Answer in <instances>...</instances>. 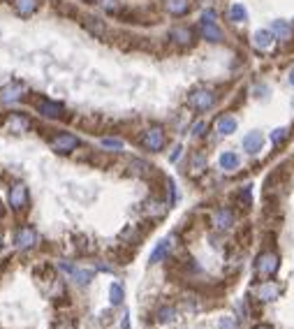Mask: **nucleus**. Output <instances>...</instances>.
<instances>
[{
    "label": "nucleus",
    "instance_id": "bb28decb",
    "mask_svg": "<svg viewBox=\"0 0 294 329\" xmlns=\"http://www.w3.org/2000/svg\"><path fill=\"white\" fill-rule=\"evenodd\" d=\"M102 146L114 148V151H120V148H123V142H120V139H111V137H105V139H102Z\"/></svg>",
    "mask_w": 294,
    "mask_h": 329
},
{
    "label": "nucleus",
    "instance_id": "c9c22d12",
    "mask_svg": "<svg viewBox=\"0 0 294 329\" xmlns=\"http://www.w3.org/2000/svg\"><path fill=\"white\" fill-rule=\"evenodd\" d=\"M292 107H294V97H292Z\"/></svg>",
    "mask_w": 294,
    "mask_h": 329
},
{
    "label": "nucleus",
    "instance_id": "a211bd4d",
    "mask_svg": "<svg viewBox=\"0 0 294 329\" xmlns=\"http://www.w3.org/2000/svg\"><path fill=\"white\" fill-rule=\"evenodd\" d=\"M14 7L21 16H30L37 10V0H14Z\"/></svg>",
    "mask_w": 294,
    "mask_h": 329
},
{
    "label": "nucleus",
    "instance_id": "4468645a",
    "mask_svg": "<svg viewBox=\"0 0 294 329\" xmlns=\"http://www.w3.org/2000/svg\"><path fill=\"white\" fill-rule=\"evenodd\" d=\"M169 248H172V241H169V239H162V241H160L158 246H155L153 253H151V260H149V262H151V264L162 262V260H165L167 255H169Z\"/></svg>",
    "mask_w": 294,
    "mask_h": 329
},
{
    "label": "nucleus",
    "instance_id": "e433bc0d",
    "mask_svg": "<svg viewBox=\"0 0 294 329\" xmlns=\"http://www.w3.org/2000/svg\"><path fill=\"white\" fill-rule=\"evenodd\" d=\"M0 248H3V243H0Z\"/></svg>",
    "mask_w": 294,
    "mask_h": 329
},
{
    "label": "nucleus",
    "instance_id": "f8f14e48",
    "mask_svg": "<svg viewBox=\"0 0 294 329\" xmlns=\"http://www.w3.org/2000/svg\"><path fill=\"white\" fill-rule=\"evenodd\" d=\"M253 44L257 46L259 51L271 49V46H274V33H271V31H257L253 35Z\"/></svg>",
    "mask_w": 294,
    "mask_h": 329
},
{
    "label": "nucleus",
    "instance_id": "f3484780",
    "mask_svg": "<svg viewBox=\"0 0 294 329\" xmlns=\"http://www.w3.org/2000/svg\"><path fill=\"white\" fill-rule=\"evenodd\" d=\"M236 118L234 116H220L218 118V132L220 135H232V132H236Z\"/></svg>",
    "mask_w": 294,
    "mask_h": 329
},
{
    "label": "nucleus",
    "instance_id": "cd10ccee",
    "mask_svg": "<svg viewBox=\"0 0 294 329\" xmlns=\"http://www.w3.org/2000/svg\"><path fill=\"white\" fill-rule=\"evenodd\" d=\"M218 327H220V329H236V322H234V318H230V315H225V318H220Z\"/></svg>",
    "mask_w": 294,
    "mask_h": 329
},
{
    "label": "nucleus",
    "instance_id": "0eeeda50",
    "mask_svg": "<svg viewBox=\"0 0 294 329\" xmlns=\"http://www.w3.org/2000/svg\"><path fill=\"white\" fill-rule=\"evenodd\" d=\"M264 148V137H262V132H248V135L243 137V151L248 153H259Z\"/></svg>",
    "mask_w": 294,
    "mask_h": 329
},
{
    "label": "nucleus",
    "instance_id": "20e7f679",
    "mask_svg": "<svg viewBox=\"0 0 294 329\" xmlns=\"http://www.w3.org/2000/svg\"><path fill=\"white\" fill-rule=\"evenodd\" d=\"M51 146H54L58 153H67V151H72V148L79 146V139H77L75 135L60 132V135H56L54 139H51Z\"/></svg>",
    "mask_w": 294,
    "mask_h": 329
},
{
    "label": "nucleus",
    "instance_id": "f704fd0d",
    "mask_svg": "<svg viewBox=\"0 0 294 329\" xmlns=\"http://www.w3.org/2000/svg\"><path fill=\"white\" fill-rule=\"evenodd\" d=\"M0 216H3V207H0Z\"/></svg>",
    "mask_w": 294,
    "mask_h": 329
},
{
    "label": "nucleus",
    "instance_id": "7ed1b4c3",
    "mask_svg": "<svg viewBox=\"0 0 294 329\" xmlns=\"http://www.w3.org/2000/svg\"><path fill=\"white\" fill-rule=\"evenodd\" d=\"M190 105H192L197 112H206V109H211V107L215 105V95L211 91H206V88H200V91H194L192 95H190Z\"/></svg>",
    "mask_w": 294,
    "mask_h": 329
},
{
    "label": "nucleus",
    "instance_id": "f257e3e1",
    "mask_svg": "<svg viewBox=\"0 0 294 329\" xmlns=\"http://www.w3.org/2000/svg\"><path fill=\"white\" fill-rule=\"evenodd\" d=\"M215 19H218L215 10H206L204 14H202V35H204V40H209V42H220L223 40V31L218 28Z\"/></svg>",
    "mask_w": 294,
    "mask_h": 329
},
{
    "label": "nucleus",
    "instance_id": "423d86ee",
    "mask_svg": "<svg viewBox=\"0 0 294 329\" xmlns=\"http://www.w3.org/2000/svg\"><path fill=\"white\" fill-rule=\"evenodd\" d=\"M26 204H28V190L23 183H16L10 190V207L14 211H21V209H26Z\"/></svg>",
    "mask_w": 294,
    "mask_h": 329
},
{
    "label": "nucleus",
    "instance_id": "c756f323",
    "mask_svg": "<svg viewBox=\"0 0 294 329\" xmlns=\"http://www.w3.org/2000/svg\"><path fill=\"white\" fill-rule=\"evenodd\" d=\"M100 5L105 7V10L114 12V10H118V0H100Z\"/></svg>",
    "mask_w": 294,
    "mask_h": 329
},
{
    "label": "nucleus",
    "instance_id": "4be33fe9",
    "mask_svg": "<svg viewBox=\"0 0 294 329\" xmlns=\"http://www.w3.org/2000/svg\"><path fill=\"white\" fill-rule=\"evenodd\" d=\"M84 26L88 28L90 33H95V35H105V23H102L100 19H95V16H86Z\"/></svg>",
    "mask_w": 294,
    "mask_h": 329
},
{
    "label": "nucleus",
    "instance_id": "393cba45",
    "mask_svg": "<svg viewBox=\"0 0 294 329\" xmlns=\"http://www.w3.org/2000/svg\"><path fill=\"white\" fill-rule=\"evenodd\" d=\"M206 169V156L204 153H194L192 156V172L194 174H200Z\"/></svg>",
    "mask_w": 294,
    "mask_h": 329
},
{
    "label": "nucleus",
    "instance_id": "473e14b6",
    "mask_svg": "<svg viewBox=\"0 0 294 329\" xmlns=\"http://www.w3.org/2000/svg\"><path fill=\"white\" fill-rule=\"evenodd\" d=\"M287 79H289V84H292V86H294V67L287 72Z\"/></svg>",
    "mask_w": 294,
    "mask_h": 329
},
{
    "label": "nucleus",
    "instance_id": "6e6552de",
    "mask_svg": "<svg viewBox=\"0 0 294 329\" xmlns=\"http://www.w3.org/2000/svg\"><path fill=\"white\" fill-rule=\"evenodd\" d=\"M37 112L42 114V116H46V118H60L63 116V105H58V102H49V100H44V102H40V107H37Z\"/></svg>",
    "mask_w": 294,
    "mask_h": 329
},
{
    "label": "nucleus",
    "instance_id": "39448f33",
    "mask_svg": "<svg viewBox=\"0 0 294 329\" xmlns=\"http://www.w3.org/2000/svg\"><path fill=\"white\" fill-rule=\"evenodd\" d=\"M144 146L149 148V151H160V148L165 146V132H162V128H151V130H146Z\"/></svg>",
    "mask_w": 294,
    "mask_h": 329
},
{
    "label": "nucleus",
    "instance_id": "2f4dec72",
    "mask_svg": "<svg viewBox=\"0 0 294 329\" xmlns=\"http://www.w3.org/2000/svg\"><path fill=\"white\" fill-rule=\"evenodd\" d=\"M181 151H183V148H181V146H176V148H174V153H172V158H169V160H172V162H176V160H179V158H181Z\"/></svg>",
    "mask_w": 294,
    "mask_h": 329
},
{
    "label": "nucleus",
    "instance_id": "2eb2a0df",
    "mask_svg": "<svg viewBox=\"0 0 294 329\" xmlns=\"http://www.w3.org/2000/svg\"><path fill=\"white\" fill-rule=\"evenodd\" d=\"M188 7H190L188 0H165V10L174 16H183L188 12Z\"/></svg>",
    "mask_w": 294,
    "mask_h": 329
},
{
    "label": "nucleus",
    "instance_id": "72a5a7b5",
    "mask_svg": "<svg viewBox=\"0 0 294 329\" xmlns=\"http://www.w3.org/2000/svg\"><path fill=\"white\" fill-rule=\"evenodd\" d=\"M257 329H269V327H257Z\"/></svg>",
    "mask_w": 294,
    "mask_h": 329
},
{
    "label": "nucleus",
    "instance_id": "aec40b11",
    "mask_svg": "<svg viewBox=\"0 0 294 329\" xmlns=\"http://www.w3.org/2000/svg\"><path fill=\"white\" fill-rule=\"evenodd\" d=\"M271 31H274V35H278L283 42H287L289 37H292V28H289L285 21H274V28H271Z\"/></svg>",
    "mask_w": 294,
    "mask_h": 329
},
{
    "label": "nucleus",
    "instance_id": "7c9ffc66",
    "mask_svg": "<svg viewBox=\"0 0 294 329\" xmlns=\"http://www.w3.org/2000/svg\"><path fill=\"white\" fill-rule=\"evenodd\" d=\"M204 130H206V125L200 121V123H197V125L192 128V135H197V137H200V135H204Z\"/></svg>",
    "mask_w": 294,
    "mask_h": 329
},
{
    "label": "nucleus",
    "instance_id": "ddd939ff",
    "mask_svg": "<svg viewBox=\"0 0 294 329\" xmlns=\"http://www.w3.org/2000/svg\"><path fill=\"white\" fill-rule=\"evenodd\" d=\"M14 243L19 246V248H30V246L35 243V232H33L30 227L19 230V232L14 234Z\"/></svg>",
    "mask_w": 294,
    "mask_h": 329
},
{
    "label": "nucleus",
    "instance_id": "c85d7f7f",
    "mask_svg": "<svg viewBox=\"0 0 294 329\" xmlns=\"http://www.w3.org/2000/svg\"><path fill=\"white\" fill-rule=\"evenodd\" d=\"M72 276H75L79 283H88V281L93 279V271H77V269H75V273H72Z\"/></svg>",
    "mask_w": 294,
    "mask_h": 329
},
{
    "label": "nucleus",
    "instance_id": "f03ea898",
    "mask_svg": "<svg viewBox=\"0 0 294 329\" xmlns=\"http://www.w3.org/2000/svg\"><path fill=\"white\" fill-rule=\"evenodd\" d=\"M280 267V258L274 250H264V253L257 258V273L259 276H274Z\"/></svg>",
    "mask_w": 294,
    "mask_h": 329
},
{
    "label": "nucleus",
    "instance_id": "6ab92c4d",
    "mask_svg": "<svg viewBox=\"0 0 294 329\" xmlns=\"http://www.w3.org/2000/svg\"><path fill=\"white\" fill-rule=\"evenodd\" d=\"M230 19L234 21V23H246V21H248V10H246L241 3H234L230 10Z\"/></svg>",
    "mask_w": 294,
    "mask_h": 329
},
{
    "label": "nucleus",
    "instance_id": "9d476101",
    "mask_svg": "<svg viewBox=\"0 0 294 329\" xmlns=\"http://www.w3.org/2000/svg\"><path fill=\"white\" fill-rule=\"evenodd\" d=\"M278 294H280V285L278 283H262L259 285V290H257V297L262 299V301H274V299H278Z\"/></svg>",
    "mask_w": 294,
    "mask_h": 329
},
{
    "label": "nucleus",
    "instance_id": "b1692460",
    "mask_svg": "<svg viewBox=\"0 0 294 329\" xmlns=\"http://www.w3.org/2000/svg\"><path fill=\"white\" fill-rule=\"evenodd\" d=\"M289 137V128H278V130H274V135H271V142L276 144V146H280V144L287 142Z\"/></svg>",
    "mask_w": 294,
    "mask_h": 329
},
{
    "label": "nucleus",
    "instance_id": "1a4fd4ad",
    "mask_svg": "<svg viewBox=\"0 0 294 329\" xmlns=\"http://www.w3.org/2000/svg\"><path fill=\"white\" fill-rule=\"evenodd\" d=\"M26 93V88L21 86V84H12V86H7V88H3L0 91V100L5 102V105H10V102H16V100H21V95Z\"/></svg>",
    "mask_w": 294,
    "mask_h": 329
},
{
    "label": "nucleus",
    "instance_id": "5701e85b",
    "mask_svg": "<svg viewBox=\"0 0 294 329\" xmlns=\"http://www.w3.org/2000/svg\"><path fill=\"white\" fill-rule=\"evenodd\" d=\"M123 285H118V283H111V288H109V297H111V304L114 306H118V304H123Z\"/></svg>",
    "mask_w": 294,
    "mask_h": 329
},
{
    "label": "nucleus",
    "instance_id": "412c9836",
    "mask_svg": "<svg viewBox=\"0 0 294 329\" xmlns=\"http://www.w3.org/2000/svg\"><path fill=\"white\" fill-rule=\"evenodd\" d=\"M172 40L179 42V44H190V42H192V33L181 26V28H174V31H172Z\"/></svg>",
    "mask_w": 294,
    "mask_h": 329
},
{
    "label": "nucleus",
    "instance_id": "9b49d317",
    "mask_svg": "<svg viewBox=\"0 0 294 329\" xmlns=\"http://www.w3.org/2000/svg\"><path fill=\"white\" fill-rule=\"evenodd\" d=\"M213 223H215V227L218 230H230L232 225H234V213H232L230 209H218V211H215Z\"/></svg>",
    "mask_w": 294,
    "mask_h": 329
},
{
    "label": "nucleus",
    "instance_id": "dca6fc26",
    "mask_svg": "<svg viewBox=\"0 0 294 329\" xmlns=\"http://www.w3.org/2000/svg\"><path fill=\"white\" fill-rule=\"evenodd\" d=\"M220 167H223L225 172H234V169L239 167V156L232 151H225L223 156H220Z\"/></svg>",
    "mask_w": 294,
    "mask_h": 329
},
{
    "label": "nucleus",
    "instance_id": "a878e982",
    "mask_svg": "<svg viewBox=\"0 0 294 329\" xmlns=\"http://www.w3.org/2000/svg\"><path fill=\"white\" fill-rule=\"evenodd\" d=\"M176 315V311L172 309V306H162V309L158 311V322H172Z\"/></svg>",
    "mask_w": 294,
    "mask_h": 329
}]
</instances>
